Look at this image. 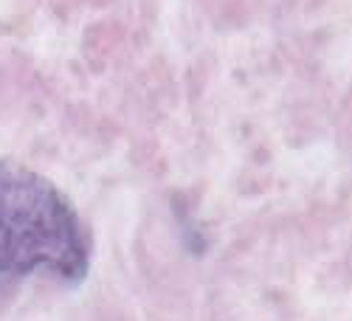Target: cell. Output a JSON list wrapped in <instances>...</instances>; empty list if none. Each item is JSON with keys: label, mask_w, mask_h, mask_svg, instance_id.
<instances>
[{"label": "cell", "mask_w": 352, "mask_h": 321, "mask_svg": "<svg viewBox=\"0 0 352 321\" xmlns=\"http://www.w3.org/2000/svg\"><path fill=\"white\" fill-rule=\"evenodd\" d=\"M91 237L68 197L37 172L0 161V279L48 271L82 282Z\"/></svg>", "instance_id": "cell-1"}]
</instances>
